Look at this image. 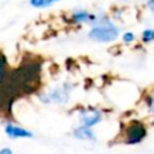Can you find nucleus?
<instances>
[{
  "instance_id": "1",
  "label": "nucleus",
  "mask_w": 154,
  "mask_h": 154,
  "mask_svg": "<svg viewBox=\"0 0 154 154\" xmlns=\"http://www.w3.org/2000/svg\"><path fill=\"white\" fill-rule=\"evenodd\" d=\"M119 35V29L111 22H102L99 25H95L88 32L89 38L96 42H112Z\"/></svg>"
},
{
  "instance_id": "2",
  "label": "nucleus",
  "mask_w": 154,
  "mask_h": 154,
  "mask_svg": "<svg viewBox=\"0 0 154 154\" xmlns=\"http://www.w3.org/2000/svg\"><path fill=\"white\" fill-rule=\"evenodd\" d=\"M126 143L132 144V143H138L142 141V138L146 136V129L142 124L140 123H132L126 130Z\"/></svg>"
},
{
  "instance_id": "13",
  "label": "nucleus",
  "mask_w": 154,
  "mask_h": 154,
  "mask_svg": "<svg viewBox=\"0 0 154 154\" xmlns=\"http://www.w3.org/2000/svg\"><path fill=\"white\" fill-rule=\"evenodd\" d=\"M150 108H152V111H153V113H154V97H153L152 101H150Z\"/></svg>"
},
{
  "instance_id": "6",
  "label": "nucleus",
  "mask_w": 154,
  "mask_h": 154,
  "mask_svg": "<svg viewBox=\"0 0 154 154\" xmlns=\"http://www.w3.org/2000/svg\"><path fill=\"white\" fill-rule=\"evenodd\" d=\"M47 99L45 100L46 102H51V101H54V102H65L67 100V94L65 91V89H61V88H58V89H54L49 95H46Z\"/></svg>"
},
{
  "instance_id": "7",
  "label": "nucleus",
  "mask_w": 154,
  "mask_h": 154,
  "mask_svg": "<svg viewBox=\"0 0 154 154\" xmlns=\"http://www.w3.org/2000/svg\"><path fill=\"white\" fill-rule=\"evenodd\" d=\"M73 134L79 140H94L95 138V135L91 131V129L89 126H84V125L78 126L77 129H75Z\"/></svg>"
},
{
  "instance_id": "8",
  "label": "nucleus",
  "mask_w": 154,
  "mask_h": 154,
  "mask_svg": "<svg viewBox=\"0 0 154 154\" xmlns=\"http://www.w3.org/2000/svg\"><path fill=\"white\" fill-rule=\"evenodd\" d=\"M59 0H29L30 5L32 7L36 8H45V7H49L51 5H53L54 2H57Z\"/></svg>"
},
{
  "instance_id": "3",
  "label": "nucleus",
  "mask_w": 154,
  "mask_h": 154,
  "mask_svg": "<svg viewBox=\"0 0 154 154\" xmlns=\"http://www.w3.org/2000/svg\"><path fill=\"white\" fill-rule=\"evenodd\" d=\"M5 132L11 138H28V137H32V132H30L29 130H25V129H23L20 126L13 125V124H7L5 126Z\"/></svg>"
},
{
  "instance_id": "4",
  "label": "nucleus",
  "mask_w": 154,
  "mask_h": 154,
  "mask_svg": "<svg viewBox=\"0 0 154 154\" xmlns=\"http://www.w3.org/2000/svg\"><path fill=\"white\" fill-rule=\"evenodd\" d=\"M101 119V113L99 111L95 109H90V111H84L81 113V122L84 126H93L96 123H99Z\"/></svg>"
},
{
  "instance_id": "11",
  "label": "nucleus",
  "mask_w": 154,
  "mask_h": 154,
  "mask_svg": "<svg viewBox=\"0 0 154 154\" xmlns=\"http://www.w3.org/2000/svg\"><path fill=\"white\" fill-rule=\"evenodd\" d=\"M147 7L150 10V12L154 14V0H148L147 1Z\"/></svg>"
},
{
  "instance_id": "10",
  "label": "nucleus",
  "mask_w": 154,
  "mask_h": 154,
  "mask_svg": "<svg viewBox=\"0 0 154 154\" xmlns=\"http://www.w3.org/2000/svg\"><path fill=\"white\" fill-rule=\"evenodd\" d=\"M134 40H135V35H134L131 31H126V32L123 34V41H124L125 43H130V42H132Z\"/></svg>"
},
{
  "instance_id": "5",
  "label": "nucleus",
  "mask_w": 154,
  "mask_h": 154,
  "mask_svg": "<svg viewBox=\"0 0 154 154\" xmlns=\"http://www.w3.org/2000/svg\"><path fill=\"white\" fill-rule=\"evenodd\" d=\"M96 20V16L93 13H89L87 11L79 10V11H75L71 14V22L75 24H79V23H87V22H94Z\"/></svg>"
},
{
  "instance_id": "9",
  "label": "nucleus",
  "mask_w": 154,
  "mask_h": 154,
  "mask_svg": "<svg viewBox=\"0 0 154 154\" xmlns=\"http://www.w3.org/2000/svg\"><path fill=\"white\" fill-rule=\"evenodd\" d=\"M142 41L148 43L154 41V29H146L142 32Z\"/></svg>"
},
{
  "instance_id": "12",
  "label": "nucleus",
  "mask_w": 154,
  "mask_h": 154,
  "mask_svg": "<svg viewBox=\"0 0 154 154\" xmlns=\"http://www.w3.org/2000/svg\"><path fill=\"white\" fill-rule=\"evenodd\" d=\"M0 154H13V153H12V150L10 148H2L0 150Z\"/></svg>"
}]
</instances>
